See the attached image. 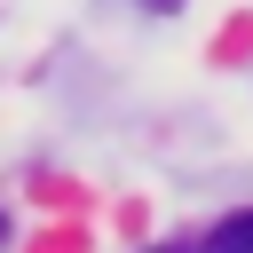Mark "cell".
Here are the masks:
<instances>
[{"label":"cell","mask_w":253,"mask_h":253,"mask_svg":"<svg viewBox=\"0 0 253 253\" xmlns=\"http://www.w3.org/2000/svg\"><path fill=\"white\" fill-rule=\"evenodd\" d=\"M0 237H8V221H0Z\"/></svg>","instance_id":"3"},{"label":"cell","mask_w":253,"mask_h":253,"mask_svg":"<svg viewBox=\"0 0 253 253\" xmlns=\"http://www.w3.org/2000/svg\"><path fill=\"white\" fill-rule=\"evenodd\" d=\"M158 253H190V245H158Z\"/></svg>","instance_id":"2"},{"label":"cell","mask_w":253,"mask_h":253,"mask_svg":"<svg viewBox=\"0 0 253 253\" xmlns=\"http://www.w3.org/2000/svg\"><path fill=\"white\" fill-rule=\"evenodd\" d=\"M198 253H253V206L229 213V221H213V237H206Z\"/></svg>","instance_id":"1"}]
</instances>
